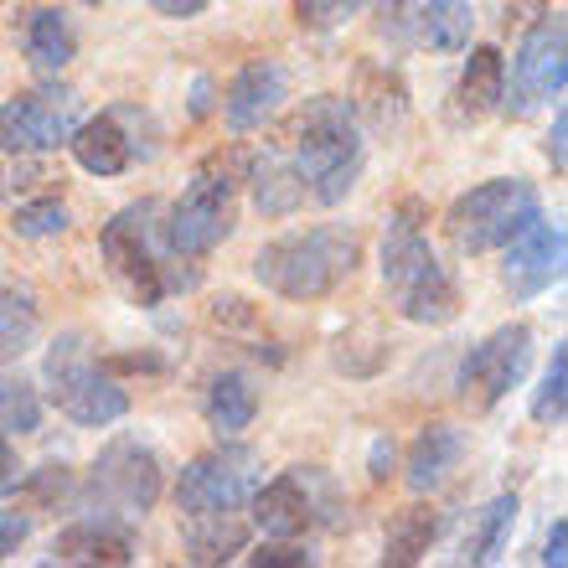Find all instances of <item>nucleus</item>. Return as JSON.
<instances>
[{
	"label": "nucleus",
	"mask_w": 568,
	"mask_h": 568,
	"mask_svg": "<svg viewBox=\"0 0 568 568\" xmlns=\"http://www.w3.org/2000/svg\"><path fill=\"white\" fill-rule=\"evenodd\" d=\"M377 37L404 52H465L476 16L465 0H373Z\"/></svg>",
	"instance_id": "4468645a"
},
{
	"label": "nucleus",
	"mask_w": 568,
	"mask_h": 568,
	"mask_svg": "<svg viewBox=\"0 0 568 568\" xmlns=\"http://www.w3.org/2000/svg\"><path fill=\"white\" fill-rule=\"evenodd\" d=\"M0 6H6V0H0Z\"/></svg>",
	"instance_id": "79ce46f5"
},
{
	"label": "nucleus",
	"mask_w": 568,
	"mask_h": 568,
	"mask_svg": "<svg viewBox=\"0 0 568 568\" xmlns=\"http://www.w3.org/2000/svg\"><path fill=\"white\" fill-rule=\"evenodd\" d=\"M212 109V83L207 78H196V89H192V114H207Z\"/></svg>",
	"instance_id": "ea45409f"
},
{
	"label": "nucleus",
	"mask_w": 568,
	"mask_h": 568,
	"mask_svg": "<svg viewBox=\"0 0 568 568\" xmlns=\"http://www.w3.org/2000/svg\"><path fill=\"white\" fill-rule=\"evenodd\" d=\"M68 150L89 176H124L130 165L150 161L161 150V124H155L150 109L114 104L99 109L93 120H78V130L68 135Z\"/></svg>",
	"instance_id": "9d476101"
},
{
	"label": "nucleus",
	"mask_w": 568,
	"mask_h": 568,
	"mask_svg": "<svg viewBox=\"0 0 568 568\" xmlns=\"http://www.w3.org/2000/svg\"><path fill=\"white\" fill-rule=\"evenodd\" d=\"M362 6H367V0H290V11H295V21L305 31H336L342 21H352Z\"/></svg>",
	"instance_id": "7c9ffc66"
},
{
	"label": "nucleus",
	"mask_w": 568,
	"mask_h": 568,
	"mask_svg": "<svg viewBox=\"0 0 568 568\" xmlns=\"http://www.w3.org/2000/svg\"><path fill=\"white\" fill-rule=\"evenodd\" d=\"M564 140H568V114L558 109L554 114V130H548V161H554V171L564 176V165H568V155H564Z\"/></svg>",
	"instance_id": "4c0bfd02"
},
{
	"label": "nucleus",
	"mask_w": 568,
	"mask_h": 568,
	"mask_svg": "<svg viewBox=\"0 0 568 568\" xmlns=\"http://www.w3.org/2000/svg\"><path fill=\"white\" fill-rule=\"evenodd\" d=\"M342 486L321 465H290L270 486L258 480V491L248 496V523L264 538H311L321 527L342 523Z\"/></svg>",
	"instance_id": "1a4fd4ad"
},
{
	"label": "nucleus",
	"mask_w": 568,
	"mask_h": 568,
	"mask_svg": "<svg viewBox=\"0 0 568 568\" xmlns=\"http://www.w3.org/2000/svg\"><path fill=\"white\" fill-rule=\"evenodd\" d=\"M517 511H523V501L517 496H496V501H486V507L470 517V527H465L460 538V564L480 568V564H496V554L507 548L511 527H517Z\"/></svg>",
	"instance_id": "393cba45"
},
{
	"label": "nucleus",
	"mask_w": 568,
	"mask_h": 568,
	"mask_svg": "<svg viewBox=\"0 0 568 568\" xmlns=\"http://www.w3.org/2000/svg\"><path fill=\"white\" fill-rule=\"evenodd\" d=\"M258 449L223 439L217 449L186 460V470L176 476V507L181 517H207V511H243L248 496L258 491Z\"/></svg>",
	"instance_id": "f8f14e48"
},
{
	"label": "nucleus",
	"mask_w": 568,
	"mask_h": 568,
	"mask_svg": "<svg viewBox=\"0 0 568 568\" xmlns=\"http://www.w3.org/2000/svg\"><path fill=\"white\" fill-rule=\"evenodd\" d=\"M68 202L62 196H37V202H21V207L11 212V233L16 239H58V233H68Z\"/></svg>",
	"instance_id": "c85d7f7f"
},
{
	"label": "nucleus",
	"mask_w": 568,
	"mask_h": 568,
	"mask_svg": "<svg viewBox=\"0 0 568 568\" xmlns=\"http://www.w3.org/2000/svg\"><path fill=\"white\" fill-rule=\"evenodd\" d=\"M542 212V196L532 181L523 176H496L455 196L445 212V239L455 243V254H491L507 239H517L532 217Z\"/></svg>",
	"instance_id": "6e6552de"
},
{
	"label": "nucleus",
	"mask_w": 568,
	"mask_h": 568,
	"mask_svg": "<svg viewBox=\"0 0 568 568\" xmlns=\"http://www.w3.org/2000/svg\"><path fill=\"white\" fill-rule=\"evenodd\" d=\"M42 429V393L21 373H0V434H37Z\"/></svg>",
	"instance_id": "cd10ccee"
},
{
	"label": "nucleus",
	"mask_w": 568,
	"mask_h": 568,
	"mask_svg": "<svg viewBox=\"0 0 568 568\" xmlns=\"http://www.w3.org/2000/svg\"><path fill=\"white\" fill-rule=\"evenodd\" d=\"M465 460V434L455 429V424H429V429L414 439V449H408V491H439L449 480V470Z\"/></svg>",
	"instance_id": "5701e85b"
},
{
	"label": "nucleus",
	"mask_w": 568,
	"mask_h": 568,
	"mask_svg": "<svg viewBox=\"0 0 568 568\" xmlns=\"http://www.w3.org/2000/svg\"><path fill=\"white\" fill-rule=\"evenodd\" d=\"M564 408H568V352L558 342L554 362H548V373H542L538 393H532V419L554 429V424H564Z\"/></svg>",
	"instance_id": "c756f323"
},
{
	"label": "nucleus",
	"mask_w": 568,
	"mask_h": 568,
	"mask_svg": "<svg viewBox=\"0 0 568 568\" xmlns=\"http://www.w3.org/2000/svg\"><path fill=\"white\" fill-rule=\"evenodd\" d=\"M564 83H568V21L558 11H542L527 27L517 58H511L501 109H507L511 120H527L532 109L564 99Z\"/></svg>",
	"instance_id": "9b49d317"
},
{
	"label": "nucleus",
	"mask_w": 568,
	"mask_h": 568,
	"mask_svg": "<svg viewBox=\"0 0 568 568\" xmlns=\"http://www.w3.org/2000/svg\"><path fill=\"white\" fill-rule=\"evenodd\" d=\"M83 6H104V0H83Z\"/></svg>",
	"instance_id": "a19ab883"
},
{
	"label": "nucleus",
	"mask_w": 568,
	"mask_h": 568,
	"mask_svg": "<svg viewBox=\"0 0 568 568\" xmlns=\"http://www.w3.org/2000/svg\"><path fill=\"white\" fill-rule=\"evenodd\" d=\"M31 538V517L27 511H0V564Z\"/></svg>",
	"instance_id": "473e14b6"
},
{
	"label": "nucleus",
	"mask_w": 568,
	"mask_h": 568,
	"mask_svg": "<svg viewBox=\"0 0 568 568\" xmlns=\"http://www.w3.org/2000/svg\"><path fill=\"white\" fill-rule=\"evenodd\" d=\"M542 564H548V568H564V564H568V523H564V517L548 527V542H542Z\"/></svg>",
	"instance_id": "c9c22d12"
},
{
	"label": "nucleus",
	"mask_w": 568,
	"mask_h": 568,
	"mask_svg": "<svg viewBox=\"0 0 568 568\" xmlns=\"http://www.w3.org/2000/svg\"><path fill=\"white\" fill-rule=\"evenodd\" d=\"M470 58H465V73L455 83V124H480L491 120L496 109H501V93H507V58L496 52V47H465Z\"/></svg>",
	"instance_id": "6ab92c4d"
},
{
	"label": "nucleus",
	"mask_w": 568,
	"mask_h": 568,
	"mask_svg": "<svg viewBox=\"0 0 568 568\" xmlns=\"http://www.w3.org/2000/svg\"><path fill=\"white\" fill-rule=\"evenodd\" d=\"M37 331H42V305L31 290L21 284H0V367L16 362L21 352L37 346Z\"/></svg>",
	"instance_id": "bb28decb"
},
{
	"label": "nucleus",
	"mask_w": 568,
	"mask_h": 568,
	"mask_svg": "<svg viewBox=\"0 0 568 568\" xmlns=\"http://www.w3.org/2000/svg\"><path fill=\"white\" fill-rule=\"evenodd\" d=\"M254 523L243 511H207V517H181V548L192 564H227L248 548Z\"/></svg>",
	"instance_id": "4be33fe9"
},
{
	"label": "nucleus",
	"mask_w": 568,
	"mask_h": 568,
	"mask_svg": "<svg viewBox=\"0 0 568 568\" xmlns=\"http://www.w3.org/2000/svg\"><path fill=\"white\" fill-rule=\"evenodd\" d=\"M284 99H290V73L274 58H258L233 73V83L223 93V120L233 135H254L280 114Z\"/></svg>",
	"instance_id": "f3484780"
},
{
	"label": "nucleus",
	"mask_w": 568,
	"mask_h": 568,
	"mask_svg": "<svg viewBox=\"0 0 568 568\" xmlns=\"http://www.w3.org/2000/svg\"><path fill=\"white\" fill-rule=\"evenodd\" d=\"M383 290L393 311L414 326H449L460 315V284L424 239V202L414 196L393 212L388 239H383Z\"/></svg>",
	"instance_id": "7ed1b4c3"
},
{
	"label": "nucleus",
	"mask_w": 568,
	"mask_h": 568,
	"mask_svg": "<svg viewBox=\"0 0 568 568\" xmlns=\"http://www.w3.org/2000/svg\"><path fill=\"white\" fill-rule=\"evenodd\" d=\"M83 120V99L68 83H42L31 93H16L0 109V150L6 155H42V150H62L68 135Z\"/></svg>",
	"instance_id": "2eb2a0df"
},
{
	"label": "nucleus",
	"mask_w": 568,
	"mask_h": 568,
	"mask_svg": "<svg viewBox=\"0 0 568 568\" xmlns=\"http://www.w3.org/2000/svg\"><path fill=\"white\" fill-rule=\"evenodd\" d=\"M248 564L254 568H311L315 554L305 548V538H270L248 554Z\"/></svg>",
	"instance_id": "2f4dec72"
},
{
	"label": "nucleus",
	"mask_w": 568,
	"mask_h": 568,
	"mask_svg": "<svg viewBox=\"0 0 568 568\" xmlns=\"http://www.w3.org/2000/svg\"><path fill=\"white\" fill-rule=\"evenodd\" d=\"M243 181H248L254 207L264 212V217H290V212L305 207V181H300L295 161H290V150L264 145L258 155H248V165H243Z\"/></svg>",
	"instance_id": "aec40b11"
},
{
	"label": "nucleus",
	"mask_w": 568,
	"mask_h": 568,
	"mask_svg": "<svg viewBox=\"0 0 568 568\" xmlns=\"http://www.w3.org/2000/svg\"><path fill=\"white\" fill-rule=\"evenodd\" d=\"M290 161H295L305 196L321 207H336L352 196L367 165V135H362V114L352 99L336 93H315L295 114L290 130Z\"/></svg>",
	"instance_id": "f257e3e1"
},
{
	"label": "nucleus",
	"mask_w": 568,
	"mask_h": 568,
	"mask_svg": "<svg viewBox=\"0 0 568 568\" xmlns=\"http://www.w3.org/2000/svg\"><path fill=\"white\" fill-rule=\"evenodd\" d=\"M501 248H507L501 284L511 290V300H538L542 290H554V284L564 280V227L542 223V212L517 239L501 243Z\"/></svg>",
	"instance_id": "dca6fc26"
},
{
	"label": "nucleus",
	"mask_w": 568,
	"mask_h": 568,
	"mask_svg": "<svg viewBox=\"0 0 568 568\" xmlns=\"http://www.w3.org/2000/svg\"><path fill=\"white\" fill-rule=\"evenodd\" d=\"M542 11H548V0H501V21L507 27H523V21H532Z\"/></svg>",
	"instance_id": "e433bc0d"
},
{
	"label": "nucleus",
	"mask_w": 568,
	"mask_h": 568,
	"mask_svg": "<svg viewBox=\"0 0 568 568\" xmlns=\"http://www.w3.org/2000/svg\"><path fill=\"white\" fill-rule=\"evenodd\" d=\"M21 52H27V68L37 78H58L62 68L78 58V31H73V21H68L62 11H52V6L31 11L27 21H21Z\"/></svg>",
	"instance_id": "412c9836"
},
{
	"label": "nucleus",
	"mask_w": 568,
	"mask_h": 568,
	"mask_svg": "<svg viewBox=\"0 0 568 568\" xmlns=\"http://www.w3.org/2000/svg\"><path fill=\"white\" fill-rule=\"evenodd\" d=\"M212 0H150V11L165 16V21H192V16H202Z\"/></svg>",
	"instance_id": "f704fd0d"
},
{
	"label": "nucleus",
	"mask_w": 568,
	"mask_h": 568,
	"mask_svg": "<svg viewBox=\"0 0 568 568\" xmlns=\"http://www.w3.org/2000/svg\"><path fill=\"white\" fill-rule=\"evenodd\" d=\"M362 264V239L352 227L321 223L305 233H284L254 254V280L280 300H326Z\"/></svg>",
	"instance_id": "20e7f679"
},
{
	"label": "nucleus",
	"mask_w": 568,
	"mask_h": 568,
	"mask_svg": "<svg viewBox=\"0 0 568 568\" xmlns=\"http://www.w3.org/2000/svg\"><path fill=\"white\" fill-rule=\"evenodd\" d=\"M202 419L217 439H239L248 424L258 419V388L248 373H217L202 398Z\"/></svg>",
	"instance_id": "b1692460"
},
{
	"label": "nucleus",
	"mask_w": 568,
	"mask_h": 568,
	"mask_svg": "<svg viewBox=\"0 0 568 568\" xmlns=\"http://www.w3.org/2000/svg\"><path fill=\"white\" fill-rule=\"evenodd\" d=\"M393 460H398L393 439H388V434H377L373 449H367V476H373V480H388L393 476Z\"/></svg>",
	"instance_id": "72a5a7b5"
},
{
	"label": "nucleus",
	"mask_w": 568,
	"mask_h": 568,
	"mask_svg": "<svg viewBox=\"0 0 568 568\" xmlns=\"http://www.w3.org/2000/svg\"><path fill=\"white\" fill-rule=\"evenodd\" d=\"M42 383H47V398L58 404V414L73 419L78 429H109V424H120L130 414L124 383L93 357L83 331H68V336H58L47 346Z\"/></svg>",
	"instance_id": "423d86ee"
},
{
	"label": "nucleus",
	"mask_w": 568,
	"mask_h": 568,
	"mask_svg": "<svg viewBox=\"0 0 568 568\" xmlns=\"http://www.w3.org/2000/svg\"><path fill=\"white\" fill-rule=\"evenodd\" d=\"M161 212L165 202L145 196V202L120 207L104 223V233H99V254H104L109 274H114V284L135 300L140 311H155L165 295H181V290L196 284V264L171 254V243H165Z\"/></svg>",
	"instance_id": "f03ea898"
},
{
	"label": "nucleus",
	"mask_w": 568,
	"mask_h": 568,
	"mask_svg": "<svg viewBox=\"0 0 568 568\" xmlns=\"http://www.w3.org/2000/svg\"><path fill=\"white\" fill-rule=\"evenodd\" d=\"M161 501V460L155 449L135 434H120L99 449V460L89 465L83 486L73 491V511L83 517H109V523L135 527L150 507Z\"/></svg>",
	"instance_id": "0eeeda50"
},
{
	"label": "nucleus",
	"mask_w": 568,
	"mask_h": 568,
	"mask_svg": "<svg viewBox=\"0 0 568 568\" xmlns=\"http://www.w3.org/2000/svg\"><path fill=\"white\" fill-rule=\"evenodd\" d=\"M434 538H439V511L434 507H404L388 523V532H383V564H393V568L424 564V554L434 548Z\"/></svg>",
	"instance_id": "a878e982"
},
{
	"label": "nucleus",
	"mask_w": 568,
	"mask_h": 568,
	"mask_svg": "<svg viewBox=\"0 0 568 568\" xmlns=\"http://www.w3.org/2000/svg\"><path fill=\"white\" fill-rule=\"evenodd\" d=\"M135 558V532L130 523H109V517H78L52 538L47 564H130Z\"/></svg>",
	"instance_id": "a211bd4d"
},
{
	"label": "nucleus",
	"mask_w": 568,
	"mask_h": 568,
	"mask_svg": "<svg viewBox=\"0 0 568 568\" xmlns=\"http://www.w3.org/2000/svg\"><path fill=\"white\" fill-rule=\"evenodd\" d=\"M527 367H532V331L517 321V326L491 331L486 342L465 352L460 373H455V393L470 414H491L511 388H523Z\"/></svg>",
	"instance_id": "ddd939ff"
},
{
	"label": "nucleus",
	"mask_w": 568,
	"mask_h": 568,
	"mask_svg": "<svg viewBox=\"0 0 568 568\" xmlns=\"http://www.w3.org/2000/svg\"><path fill=\"white\" fill-rule=\"evenodd\" d=\"M21 486V460H16V449L6 445V434H0V496H11Z\"/></svg>",
	"instance_id": "58836bf2"
},
{
	"label": "nucleus",
	"mask_w": 568,
	"mask_h": 568,
	"mask_svg": "<svg viewBox=\"0 0 568 568\" xmlns=\"http://www.w3.org/2000/svg\"><path fill=\"white\" fill-rule=\"evenodd\" d=\"M243 165H248V155H239V150L212 155V161L186 181V192L161 212V233H165V243H171V254L207 258L217 243L233 239V227H239Z\"/></svg>",
	"instance_id": "39448f33"
}]
</instances>
